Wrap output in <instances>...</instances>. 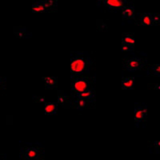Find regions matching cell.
<instances>
[{"label":"cell","instance_id":"cell-5","mask_svg":"<svg viewBox=\"0 0 160 160\" xmlns=\"http://www.w3.org/2000/svg\"><path fill=\"white\" fill-rule=\"evenodd\" d=\"M148 115V111L145 106H138L136 104L135 108V122L136 124H138L140 122L144 120Z\"/></svg>","mask_w":160,"mask_h":160},{"label":"cell","instance_id":"cell-8","mask_svg":"<svg viewBox=\"0 0 160 160\" xmlns=\"http://www.w3.org/2000/svg\"><path fill=\"white\" fill-rule=\"evenodd\" d=\"M135 11L132 6H125L122 8V17L123 19H131L135 18Z\"/></svg>","mask_w":160,"mask_h":160},{"label":"cell","instance_id":"cell-1","mask_svg":"<svg viewBox=\"0 0 160 160\" xmlns=\"http://www.w3.org/2000/svg\"><path fill=\"white\" fill-rule=\"evenodd\" d=\"M91 62L83 54H78L71 59V74L73 77L82 76L89 72Z\"/></svg>","mask_w":160,"mask_h":160},{"label":"cell","instance_id":"cell-17","mask_svg":"<svg viewBox=\"0 0 160 160\" xmlns=\"http://www.w3.org/2000/svg\"><path fill=\"white\" fill-rule=\"evenodd\" d=\"M42 4H43L44 8H45L46 12L47 11H51L56 9L57 8V1H54V0H45V1H42Z\"/></svg>","mask_w":160,"mask_h":160},{"label":"cell","instance_id":"cell-10","mask_svg":"<svg viewBox=\"0 0 160 160\" xmlns=\"http://www.w3.org/2000/svg\"><path fill=\"white\" fill-rule=\"evenodd\" d=\"M42 79L45 82V87L47 89H54L57 88L58 79L55 77H42Z\"/></svg>","mask_w":160,"mask_h":160},{"label":"cell","instance_id":"cell-16","mask_svg":"<svg viewBox=\"0 0 160 160\" xmlns=\"http://www.w3.org/2000/svg\"><path fill=\"white\" fill-rule=\"evenodd\" d=\"M122 43L130 44L131 46H135V37L131 33H125L122 36Z\"/></svg>","mask_w":160,"mask_h":160},{"label":"cell","instance_id":"cell-2","mask_svg":"<svg viewBox=\"0 0 160 160\" xmlns=\"http://www.w3.org/2000/svg\"><path fill=\"white\" fill-rule=\"evenodd\" d=\"M71 88L72 92H75V95L83 92L90 88L89 80L86 77L81 76L71 78Z\"/></svg>","mask_w":160,"mask_h":160},{"label":"cell","instance_id":"cell-21","mask_svg":"<svg viewBox=\"0 0 160 160\" xmlns=\"http://www.w3.org/2000/svg\"><path fill=\"white\" fill-rule=\"evenodd\" d=\"M134 50V46L130 44L122 43V51H132Z\"/></svg>","mask_w":160,"mask_h":160},{"label":"cell","instance_id":"cell-25","mask_svg":"<svg viewBox=\"0 0 160 160\" xmlns=\"http://www.w3.org/2000/svg\"><path fill=\"white\" fill-rule=\"evenodd\" d=\"M158 1H159V2H160V0H158Z\"/></svg>","mask_w":160,"mask_h":160},{"label":"cell","instance_id":"cell-14","mask_svg":"<svg viewBox=\"0 0 160 160\" xmlns=\"http://www.w3.org/2000/svg\"><path fill=\"white\" fill-rule=\"evenodd\" d=\"M14 34L15 35V36L19 38H25L31 37V33L28 32V30L26 29L25 28H18V27L15 28Z\"/></svg>","mask_w":160,"mask_h":160},{"label":"cell","instance_id":"cell-23","mask_svg":"<svg viewBox=\"0 0 160 160\" xmlns=\"http://www.w3.org/2000/svg\"><path fill=\"white\" fill-rule=\"evenodd\" d=\"M4 82H5V79L0 77V88H1V87H2V86H3Z\"/></svg>","mask_w":160,"mask_h":160},{"label":"cell","instance_id":"cell-9","mask_svg":"<svg viewBox=\"0 0 160 160\" xmlns=\"http://www.w3.org/2000/svg\"><path fill=\"white\" fill-rule=\"evenodd\" d=\"M44 111L47 115H55L58 111V104L56 102H45Z\"/></svg>","mask_w":160,"mask_h":160},{"label":"cell","instance_id":"cell-19","mask_svg":"<svg viewBox=\"0 0 160 160\" xmlns=\"http://www.w3.org/2000/svg\"><path fill=\"white\" fill-rule=\"evenodd\" d=\"M148 73H151V75L155 76L160 77V64H154L151 66L148 71Z\"/></svg>","mask_w":160,"mask_h":160},{"label":"cell","instance_id":"cell-6","mask_svg":"<svg viewBox=\"0 0 160 160\" xmlns=\"http://www.w3.org/2000/svg\"><path fill=\"white\" fill-rule=\"evenodd\" d=\"M102 3L106 8L111 10H119L124 7L122 0H102Z\"/></svg>","mask_w":160,"mask_h":160},{"label":"cell","instance_id":"cell-20","mask_svg":"<svg viewBox=\"0 0 160 160\" xmlns=\"http://www.w3.org/2000/svg\"><path fill=\"white\" fill-rule=\"evenodd\" d=\"M160 22V15L158 13L152 14V23L153 25H158Z\"/></svg>","mask_w":160,"mask_h":160},{"label":"cell","instance_id":"cell-18","mask_svg":"<svg viewBox=\"0 0 160 160\" xmlns=\"http://www.w3.org/2000/svg\"><path fill=\"white\" fill-rule=\"evenodd\" d=\"M32 11L34 13H43L46 12L45 8H44L43 4H42V1L40 2H35L32 5Z\"/></svg>","mask_w":160,"mask_h":160},{"label":"cell","instance_id":"cell-4","mask_svg":"<svg viewBox=\"0 0 160 160\" xmlns=\"http://www.w3.org/2000/svg\"><path fill=\"white\" fill-rule=\"evenodd\" d=\"M21 157L28 160L39 159L42 155L41 149L36 148H25L21 149Z\"/></svg>","mask_w":160,"mask_h":160},{"label":"cell","instance_id":"cell-3","mask_svg":"<svg viewBox=\"0 0 160 160\" xmlns=\"http://www.w3.org/2000/svg\"><path fill=\"white\" fill-rule=\"evenodd\" d=\"M146 60L138 57H132L125 60L123 67L129 71H136L141 70L145 67Z\"/></svg>","mask_w":160,"mask_h":160},{"label":"cell","instance_id":"cell-22","mask_svg":"<svg viewBox=\"0 0 160 160\" xmlns=\"http://www.w3.org/2000/svg\"><path fill=\"white\" fill-rule=\"evenodd\" d=\"M155 150L156 153H160V138L155 142Z\"/></svg>","mask_w":160,"mask_h":160},{"label":"cell","instance_id":"cell-13","mask_svg":"<svg viewBox=\"0 0 160 160\" xmlns=\"http://www.w3.org/2000/svg\"><path fill=\"white\" fill-rule=\"evenodd\" d=\"M139 24L142 26H151L152 23V14L144 13L140 15Z\"/></svg>","mask_w":160,"mask_h":160},{"label":"cell","instance_id":"cell-15","mask_svg":"<svg viewBox=\"0 0 160 160\" xmlns=\"http://www.w3.org/2000/svg\"><path fill=\"white\" fill-rule=\"evenodd\" d=\"M88 100H85L83 98H78V97H75V101H74V103H75V108H77L78 110H82L88 106Z\"/></svg>","mask_w":160,"mask_h":160},{"label":"cell","instance_id":"cell-12","mask_svg":"<svg viewBox=\"0 0 160 160\" xmlns=\"http://www.w3.org/2000/svg\"><path fill=\"white\" fill-rule=\"evenodd\" d=\"M95 91H94V90L91 89V88L86 90V91H83V92L77 94V95H75V97L83 98V99L88 100V101L92 100L93 98H95Z\"/></svg>","mask_w":160,"mask_h":160},{"label":"cell","instance_id":"cell-7","mask_svg":"<svg viewBox=\"0 0 160 160\" xmlns=\"http://www.w3.org/2000/svg\"><path fill=\"white\" fill-rule=\"evenodd\" d=\"M58 102L64 108H69L72 106V102H71V98L68 95H65L63 91H58Z\"/></svg>","mask_w":160,"mask_h":160},{"label":"cell","instance_id":"cell-11","mask_svg":"<svg viewBox=\"0 0 160 160\" xmlns=\"http://www.w3.org/2000/svg\"><path fill=\"white\" fill-rule=\"evenodd\" d=\"M135 86V78L127 77L122 79V88L124 90H133Z\"/></svg>","mask_w":160,"mask_h":160},{"label":"cell","instance_id":"cell-24","mask_svg":"<svg viewBox=\"0 0 160 160\" xmlns=\"http://www.w3.org/2000/svg\"><path fill=\"white\" fill-rule=\"evenodd\" d=\"M155 89H156L157 91H158L160 92V83H158V84H157L156 86H155Z\"/></svg>","mask_w":160,"mask_h":160}]
</instances>
